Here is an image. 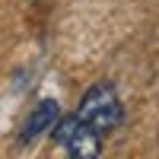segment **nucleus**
<instances>
[{"mask_svg": "<svg viewBox=\"0 0 159 159\" xmlns=\"http://www.w3.org/2000/svg\"><path fill=\"white\" fill-rule=\"evenodd\" d=\"M76 121H83L86 127H92L96 134L108 137L111 130H118L124 124V105L118 99V89L111 80H99V83H92L83 99L76 105Z\"/></svg>", "mask_w": 159, "mask_h": 159, "instance_id": "f257e3e1", "label": "nucleus"}, {"mask_svg": "<svg viewBox=\"0 0 159 159\" xmlns=\"http://www.w3.org/2000/svg\"><path fill=\"white\" fill-rule=\"evenodd\" d=\"M61 118V105L54 102V99H42L35 105V108L29 111V118H25V124L19 127V147H29V143H35L42 134H48L51 130V124H54Z\"/></svg>", "mask_w": 159, "mask_h": 159, "instance_id": "7ed1b4c3", "label": "nucleus"}, {"mask_svg": "<svg viewBox=\"0 0 159 159\" xmlns=\"http://www.w3.org/2000/svg\"><path fill=\"white\" fill-rule=\"evenodd\" d=\"M51 140L67 153L70 159H102L105 150V137L96 134L92 127H86L83 121H76V115H61L54 124H51Z\"/></svg>", "mask_w": 159, "mask_h": 159, "instance_id": "f03ea898", "label": "nucleus"}]
</instances>
